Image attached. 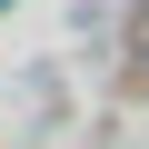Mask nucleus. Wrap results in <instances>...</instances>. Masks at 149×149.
<instances>
[{
    "mask_svg": "<svg viewBox=\"0 0 149 149\" xmlns=\"http://www.w3.org/2000/svg\"><path fill=\"white\" fill-rule=\"evenodd\" d=\"M0 10H10V0H0Z\"/></svg>",
    "mask_w": 149,
    "mask_h": 149,
    "instance_id": "f257e3e1",
    "label": "nucleus"
}]
</instances>
